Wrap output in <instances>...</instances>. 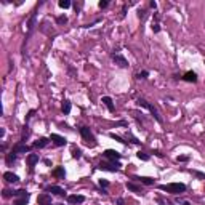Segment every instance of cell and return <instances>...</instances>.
I'll return each instance as SVG.
<instances>
[{"label":"cell","mask_w":205,"mask_h":205,"mask_svg":"<svg viewBox=\"0 0 205 205\" xmlns=\"http://www.w3.org/2000/svg\"><path fill=\"white\" fill-rule=\"evenodd\" d=\"M160 191H167L170 194H181L186 191V184L183 183H170V184H160L159 186Z\"/></svg>","instance_id":"6da1fadb"},{"label":"cell","mask_w":205,"mask_h":205,"mask_svg":"<svg viewBox=\"0 0 205 205\" xmlns=\"http://www.w3.org/2000/svg\"><path fill=\"white\" fill-rule=\"evenodd\" d=\"M138 106H141V107H144V109H147V111H149V112H151V114H152V117H154V119H156V120L159 122V124H162V117L159 115V112H157V109H156V107H154L152 104H149V103H147L146 100H143V98H140V100H138Z\"/></svg>","instance_id":"7a4b0ae2"},{"label":"cell","mask_w":205,"mask_h":205,"mask_svg":"<svg viewBox=\"0 0 205 205\" xmlns=\"http://www.w3.org/2000/svg\"><path fill=\"white\" fill-rule=\"evenodd\" d=\"M79 131H80V135H82V138H84L88 144H90V141H91L93 146L96 144V143H95V136H93V133H91V130H90L88 127H80Z\"/></svg>","instance_id":"3957f363"},{"label":"cell","mask_w":205,"mask_h":205,"mask_svg":"<svg viewBox=\"0 0 205 205\" xmlns=\"http://www.w3.org/2000/svg\"><path fill=\"white\" fill-rule=\"evenodd\" d=\"M119 167L120 165L117 162H100V165H98L100 170H106V172H117Z\"/></svg>","instance_id":"277c9868"},{"label":"cell","mask_w":205,"mask_h":205,"mask_svg":"<svg viewBox=\"0 0 205 205\" xmlns=\"http://www.w3.org/2000/svg\"><path fill=\"white\" fill-rule=\"evenodd\" d=\"M111 58H112V61H114L115 64H119L120 67H127V66H128V61H127L124 56H122V54H120L119 51L112 53V54H111Z\"/></svg>","instance_id":"5b68a950"},{"label":"cell","mask_w":205,"mask_h":205,"mask_svg":"<svg viewBox=\"0 0 205 205\" xmlns=\"http://www.w3.org/2000/svg\"><path fill=\"white\" fill-rule=\"evenodd\" d=\"M103 156H104L106 159H109L111 162H115V160H119V159L122 157V154H119L117 151H114V149H106Z\"/></svg>","instance_id":"8992f818"},{"label":"cell","mask_w":205,"mask_h":205,"mask_svg":"<svg viewBox=\"0 0 205 205\" xmlns=\"http://www.w3.org/2000/svg\"><path fill=\"white\" fill-rule=\"evenodd\" d=\"M37 203H38V205H51V194H48V192L38 194V197H37Z\"/></svg>","instance_id":"52a82bcc"},{"label":"cell","mask_w":205,"mask_h":205,"mask_svg":"<svg viewBox=\"0 0 205 205\" xmlns=\"http://www.w3.org/2000/svg\"><path fill=\"white\" fill-rule=\"evenodd\" d=\"M50 141H53L56 146H66V143H67V140L64 138V136H61V135H56V133H51V136H50Z\"/></svg>","instance_id":"ba28073f"},{"label":"cell","mask_w":205,"mask_h":205,"mask_svg":"<svg viewBox=\"0 0 205 205\" xmlns=\"http://www.w3.org/2000/svg\"><path fill=\"white\" fill-rule=\"evenodd\" d=\"M67 202H69L71 205H77V203H84L85 202V197L80 196V194H72L67 197Z\"/></svg>","instance_id":"9c48e42d"},{"label":"cell","mask_w":205,"mask_h":205,"mask_svg":"<svg viewBox=\"0 0 205 205\" xmlns=\"http://www.w3.org/2000/svg\"><path fill=\"white\" fill-rule=\"evenodd\" d=\"M3 180L8 181V183H18V181H19V176L15 175L13 172H5V173H3Z\"/></svg>","instance_id":"30bf717a"},{"label":"cell","mask_w":205,"mask_h":205,"mask_svg":"<svg viewBox=\"0 0 205 205\" xmlns=\"http://www.w3.org/2000/svg\"><path fill=\"white\" fill-rule=\"evenodd\" d=\"M29 151H31L29 146H26V144H16L15 147H13L11 152H15V154H24V152H29Z\"/></svg>","instance_id":"8fae6325"},{"label":"cell","mask_w":205,"mask_h":205,"mask_svg":"<svg viewBox=\"0 0 205 205\" xmlns=\"http://www.w3.org/2000/svg\"><path fill=\"white\" fill-rule=\"evenodd\" d=\"M183 80L184 82H192V84H196L197 82V74L194 71H187L184 75H183Z\"/></svg>","instance_id":"7c38bea8"},{"label":"cell","mask_w":205,"mask_h":205,"mask_svg":"<svg viewBox=\"0 0 205 205\" xmlns=\"http://www.w3.org/2000/svg\"><path fill=\"white\" fill-rule=\"evenodd\" d=\"M48 192L54 194V196H63L64 194V189L59 186H48Z\"/></svg>","instance_id":"4fadbf2b"},{"label":"cell","mask_w":205,"mask_h":205,"mask_svg":"<svg viewBox=\"0 0 205 205\" xmlns=\"http://www.w3.org/2000/svg\"><path fill=\"white\" fill-rule=\"evenodd\" d=\"M103 103H104V104H106V107L109 109V112H114V111H115L114 103H112V100L109 98V96H103Z\"/></svg>","instance_id":"5bb4252c"},{"label":"cell","mask_w":205,"mask_h":205,"mask_svg":"<svg viewBox=\"0 0 205 205\" xmlns=\"http://www.w3.org/2000/svg\"><path fill=\"white\" fill-rule=\"evenodd\" d=\"M37 162H38V154H29L27 156V165L29 167H34Z\"/></svg>","instance_id":"9a60e30c"},{"label":"cell","mask_w":205,"mask_h":205,"mask_svg":"<svg viewBox=\"0 0 205 205\" xmlns=\"http://www.w3.org/2000/svg\"><path fill=\"white\" fill-rule=\"evenodd\" d=\"M135 180H138L140 183H143V184H147V186L154 184V180H152V178H147V176H135Z\"/></svg>","instance_id":"2e32d148"},{"label":"cell","mask_w":205,"mask_h":205,"mask_svg":"<svg viewBox=\"0 0 205 205\" xmlns=\"http://www.w3.org/2000/svg\"><path fill=\"white\" fill-rule=\"evenodd\" d=\"M48 141H50L48 138H40V140H38V141H35L32 146H34V147H37V149H42V147H45V146L48 144Z\"/></svg>","instance_id":"e0dca14e"},{"label":"cell","mask_w":205,"mask_h":205,"mask_svg":"<svg viewBox=\"0 0 205 205\" xmlns=\"http://www.w3.org/2000/svg\"><path fill=\"white\" fill-rule=\"evenodd\" d=\"M51 175H53V176H56V178H64V175H66L64 167H58V168H54Z\"/></svg>","instance_id":"ac0fdd59"},{"label":"cell","mask_w":205,"mask_h":205,"mask_svg":"<svg viewBox=\"0 0 205 205\" xmlns=\"http://www.w3.org/2000/svg\"><path fill=\"white\" fill-rule=\"evenodd\" d=\"M71 109H72V106H71V101H67V100H66V101L63 103V112L67 115V114L71 112Z\"/></svg>","instance_id":"d6986e66"},{"label":"cell","mask_w":205,"mask_h":205,"mask_svg":"<svg viewBox=\"0 0 205 205\" xmlns=\"http://www.w3.org/2000/svg\"><path fill=\"white\" fill-rule=\"evenodd\" d=\"M34 26H35V15H32L29 24H27V34H29V35H31V32H32V29H34Z\"/></svg>","instance_id":"ffe728a7"},{"label":"cell","mask_w":205,"mask_h":205,"mask_svg":"<svg viewBox=\"0 0 205 205\" xmlns=\"http://www.w3.org/2000/svg\"><path fill=\"white\" fill-rule=\"evenodd\" d=\"M127 187H128L130 191H135V192H138V194H143L141 187H138V186H136V184H133V183H127Z\"/></svg>","instance_id":"44dd1931"},{"label":"cell","mask_w":205,"mask_h":205,"mask_svg":"<svg viewBox=\"0 0 205 205\" xmlns=\"http://www.w3.org/2000/svg\"><path fill=\"white\" fill-rule=\"evenodd\" d=\"M27 202H29V197H19L15 200V205H27Z\"/></svg>","instance_id":"7402d4cb"},{"label":"cell","mask_w":205,"mask_h":205,"mask_svg":"<svg viewBox=\"0 0 205 205\" xmlns=\"http://www.w3.org/2000/svg\"><path fill=\"white\" fill-rule=\"evenodd\" d=\"M15 196H18V197H31V196H29V192H27V191H24V189L15 191Z\"/></svg>","instance_id":"603a6c76"},{"label":"cell","mask_w":205,"mask_h":205,"mask_svg":"<svg viewBox=\"0 0 205 205\" xmlns=\"http://www.w3.org/2000/svg\"><path fill=\"white\" fill-rule=\"evenodd\" d=\"M72 157L74 159H80L82 157V151L79 147H72Z\"/></svg>","instance_id":"cb8c5ba5"},{"label":"cell","mask_w":205,"mask_h":205,"mask_svg":"<svg viewBox=\"0 0 205 205\" xmlns=\"http://www.w3.org/2000/svg\"><path fill=\"white\" fill-rule=\"evenodd\" d=\"M61 8H69L71 7V2L69 0H59V3H58Z\"/></svg>","instance_id":"d4e9b609"},{"label":"cell","mask_w":205,"mask_h":205,"mask_svg":"<svg viewBox=\"0 0 205 205\" xmlns=\"http://www.w3.org/2000/svg\"><path fill=\"white\" fill-rule=\"evenodd\" d=\"M136 156H138L140 160H149V154H146V152H143V151H140Z\"/></svg>","instance_id":"484cf974"},{"label":"cell","mask_w":205,"mask_h":205,"mask_svg":"<svg viewBox=\"0 0 205 205\" xmlns=\"http://www.w3.org/2000/svg\"><path fill=\"white\" fill-rule=\"evenodd\" d=\"M109 136H111L112 140H115V141H119V143H124V144H127V141H124L120 138V136H117V135H114V133H109Z\"/></svg>","instance_id":"4316f807"},{"label":"cell","mask_w":205,"mask_h":205,"mask_svg":"<svg viewBox=\"0 0 205 205\" xmlns=\"http://www.w3.org/2000/svg\"><path fill=\"white\" fill-rule=\"evenodd\" d=\"M15 160H16V154H15V152L8 154V157H7V162H8V163H13Z\"/></svg>","instance_id":"83f0119b"},{"label":"cell","mask_w":205,"mask_h":205,"mask_svg":"<svg viewBox=\"0 0 205 205\" xmlns=\"http://www.w3.org/2000/svg\"><path fill=\"white\" fill-rule=\"evenodd\" d=\"M56 23H58V24H66V23H67V16H64V15H63V16H58Z\"/></svg>","instance_id":"f1b7e54d"},{"label":"cell","mask_w":205,"mask_h":205,"mask_svg":"<svg viewBox=\"0 0 205 205\" xmlns=\"http://www.w3.org/2000/svg\"><path fill=\"white\" fill-rule=\"evenodd\" d=\"M192 175H196L197 178H200V180H205V173H200V172H196V170H192Z\"/></svg>","instance_id":"f546056e"},{"label":"cell","mask_w":205,"mask_h":205,"mask_svg":"<svg viewBox=\"0 0 205 205\" xmlns=\"http://www.w3.org/2000/svg\"><path fill=\"white\" fill-rule=\"evenodd\" d=\"M147 75H149V72H147V71H143V72L138 74V79H147Z\"/></svg>","instance_id":"4dcf8cb0"},{"label":"cell","mask_w":205,"mask_h":205,"mask_svg":"<svg viewBox=\"0 0 205 205\" xmlns=\"http://www.w3.org/2000/svg\"><path fill=\"white\" fill-rule=\"evenodd\" d=\"M100 186H101V187H104V189H106V187H107V186H109V181H106V180H100Z\"/></svg>","instance_id":"1f68e13d"},{"label":"cell","mask_w":205,"mask_h":205,"mask_svg":"<svg viewBox=\"0 0 205 205\" xmlns=\"http://www.w3.org/2000/svg\"><path fill=\"white\" fill-rule=\"evenodd\" d=\"M152 31H154V32H156V34H157V32H160V26H159V24H157V23H156V24H154V26H152Z\"/></svg>","instance_id":"d6a6232c"},{"label":"cell","mask_w":205,"mask_h":205,"mask_svg":"<svg viewBox=\"0 0 205 205\" xmlns=\"http://www.w3.org/2000/svg\"><path fill=\"white\" fill-rule=\"evenodd\" d=\"M187 160H189L187 156H180V157H178V162H187Z\"/></svg>","instance_id":"836d02e7"},{"label":"cell","mask_w":205,"mask_h":205,"mask_svg":"<svg viewBox=\"0 0 205 205\" xmlns=\"http://www.w3.org/2000/svg\"><path fill=\"white\" fill-rule=\"evenodd\" d=\"M107 5H109V3L106 2V0H101V2H100V8H106Z\"/></svg>","instance_id":"e575fe53"},{"label":"cell","mask_w":205,"mask_h":205,"mask_svg":"<svg viewBox=\"0 0 205 205\" xmlns=\"http://www.w3.org/2000/svg\"><path fill=\"white\" fill-rule=\"evenodd\" d=\"M115 203H117V205H124V203H125V200H124V199H117V200H115Z\"/></svg>","instance_id":"d590c367"}]
</instances>
